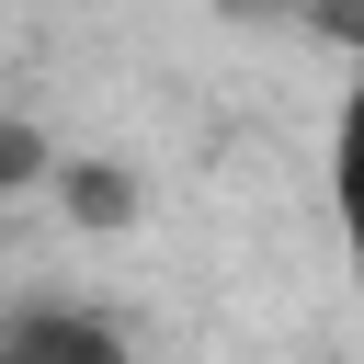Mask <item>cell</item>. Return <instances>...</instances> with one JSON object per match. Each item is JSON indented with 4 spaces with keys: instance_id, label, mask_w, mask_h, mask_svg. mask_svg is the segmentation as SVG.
<instances>
[{
    "instance_id": "cell-3",
    "label": "cell",
    "mask_w": 364,
    "mask_h": 364,
    "mask_svg": "<svg viewBox=\"0 0 364 364\" xmlns=\"http://www.w3.org/2000/svg\"><path fill=\"white\" fill-rule=\"evenodd\" d=\"M330 216H341V262L364 284V68H353V91L330 114Z\"/></svg>"
},
{
    "instance_id": "cell-4",
    "label": "cell",
    "mask_w": 364,
    "mask_h": 364,
    "mask_svg": "<svg viewBox=\"0 0 364 364\" xmlns=\"http://www.w3.org/2000/svg\"><path fill=\"white\" fill-rule=\"evenodd\" d=\"M57 182V136L34 125V114H0V205H23V193H46Z\"/></svg>"
},
{
    "instance_id": "cell-1",
    "label": "cell",
    "mask_w": 364,
    "mask_h": 364,
    "mask_svg": "<svg viewBox=\"0 0 364 364\" xmlns=\"http://www.w3.org/2000/svg\"><path fill=\"white\" fill-rule=\"evenodd\" d=\"M0 353H34V364H136L125 318L91 307V296H11L0 307Z\"/></svg>"
},
{
    "instance_id": "cell-7",
    "label": "cell",
    "mask_w": 364,
    "mask_h": 364,
    "mask_svg": "<svg viewBox=\"0 0 364 364\" xmlns=\"http://www.w3.org/2000/svg\"><path fill=\"white\" fill-rule=\"evenodd\" d=\"M0 364H34V353H0Z\"/></svg>"
},
{
    "instance_id": "cell-2",
    "label": "cell",
    "mask_w": 364,
    "mask_h": 364,
    "mask_svg": "<svg viewBox=\"0 0 364 364\" xmlns=\"http://www.w3.org/2000/svg\"><path fill=\"white\" fill-rule=\"evenodd\" d=\"M46 205H57L80 239H125V228L148 216V182H136V159H102V148H80V159H57Z\"/></svg>"
},
{
    "instance_id": "cell-5",
    "label": "cell",
    "mask_w": 364,
    "mask_h": 364,
    "mask_svg": "<svg viewBox=\"0 0 364 364\" xmlns=\"http://www.w3.org/2000/svg\"><path fill=\"white\" fill-rule=\"evenodd\" d=\"M296 34H318L330 57H353V68H364V0H307V23H296Z\"/></svg>"
},
{
    "instance_id": "cell-6",
    "label": "cell",
    "mask_w": 364,
    "mask_h": 364,
    "mask_svg": "<svg viewBox=\"0 0 364 364\" xmlns=\"http://www.w3.org/2000/svg\"><path fill=\"white\" fill-rule=\"evenodd\" d=\"M216 23H307V0H216Z\"/></svg>"
}]
</instances>
